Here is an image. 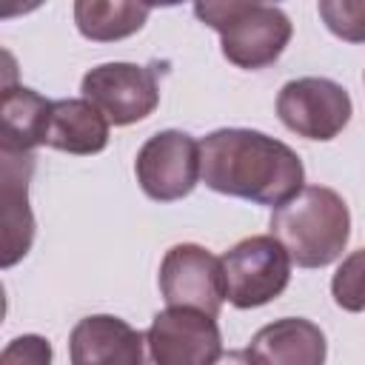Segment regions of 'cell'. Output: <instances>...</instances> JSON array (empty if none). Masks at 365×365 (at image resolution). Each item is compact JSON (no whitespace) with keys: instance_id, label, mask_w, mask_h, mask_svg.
I'll return each instance as SVG.
<instances>
[{"instance_id":"cell-18","label":"cell","mask_w":365,"mask_h":365,"mask_svg":"<svg viewBox=\"0 0 365 365\" xmlns=\"http://www.w3.org/2000/svg\"><path fill=\"white\" fill-rule=\"evenodd\" d=\"M51 342L40 334H23L14 336L3 354H0V365H51Z\"/></svg>"},{"instance_id":"cell-13","label":"cell","mask_w":365,"mask_h":365,"mask_svg":"<svg viewBox=\"0 0 365 365\" xmlns=\"http://www.w3.org/2000/svg\"><path fill=\"white\" fill-rule=\"evenodd\" d=\"M108 125L111 123L103 117V111L91 106L86 97L54 100L46 145L66 154H77V157L100 154L108 145Z\"/></svg>"},{"instance_id":"cell-9","label":"cell","mask_w":365,"mask_h":365,"mask_svg":"<svg viewBox=\"0 0 365 365\" xmlns=\"http://www.w3.org/2000/svg\"><path fill=\"white\" fill-rule=\"evenodd\" d=\"M83 97L103 111L114 125H131L145 120L160 106L157 71L137 63H103L86 71Z\"/></svg>"},{"instance_id":"cell-15","label":"cell","mask_w":365,"mask_h":365,"mask_svg":"<svg viewBox=\"0 0 365 365\" xmlns=\"http://www.w3.org/2000/svg\"><path fill=\"white\" fill-rule=\"evenodd\" d=\"M151 9L143 3L125 0H77L74 3V23L86 40L94 43H114L131 37L143 29Z\"/></svg>"},{"instance_id":"cell-3","label":"cell","mask_w":365,"mask_h":365,"mask_svg":"<svg viewBox=\"0 0 365 365\" xmlns=\"http://www.w3.org/2000/svg\"><path fill=\"white\" fill-rule=\"evenodd\" d=\"M194 14L220 34L222 57L248 71L271 66L294 34L288 14L265 3H197Z\"/></svg>"},{"instance_id":"cell-6","label":"cell","mask_w":365,"mask_h":365,"mask_svg":"<svg viewBox=\"0 0 365 365\" xmlns=\"http://www.w3.org/2000/svg\"><path fill=\"white\" fill-rule=\"evenodd\" d=\"M351 94L328 77H297L277 94V117L305 140H334L351 123Z\"/></svg>"},{"instance_id":"cell-19","label":"cell","mask_w":365,"mask_h":365,"mask_svg":"<svg viewBox=\"0 0 365 365\" xmlns=\"http://www.w3.org/2000/svg\"><path fill=\"white\" fill-rule=\"evenodd\" d=\"M214 365H251V359H248L245 351H228V354H222Z\"/></svg>"},{"instance_id":"cell-7","label":"cell","mask_w":365,"mask_h":365,"mask_svg":"<svg viewBox=\"0 0 365 365\" xmlns=\"http://www.w3.org/2000/svg\"><path fill=\"white\" fill-rule=\"evenodd\" d=\"M134 174L145 197L157 202L182 200L200 182V143L177 128L157 131L140 145Z\"/></svg>"},{"instance_id":"cell-11","label":"cell","mask_w":365,"mask_h":365,"mask_svg":"<svg viewBox=\"0 0 365 365\" xmlns=\"http://www.w3.org/2000/svg\"><path fill=\"white\" fill-rule=\"evenodd\" d=\"M143 331L111 314L83 317L68 336L71 365H140Z\"/></svg>"},{"instance_id":"cell-14","label":"cell","mask_w":365,"mask_h":365,"mask_svg":"<svg viewBox=\"0 0 365 365\" xmlns=\"http://www.w3.org/2000/svg\"><path fill=\"white\" fill-rule=\"evenodd\" d=\"M51 103L34 88L6 86L0 94V120H3V143L0 148L34 154L37 145H46Z\"/></svg>"},{"instance_id":"cell-16","label":"cell","mask_w":365,"mask_h":365,"mask_svg":"<svg viewBox=\"0 0 365 365\" xmlns=\"http://www.w3.org/2000/svg\"><path fill=\"white\" fill-rule=\"evenodd\" d=\"M331 297L342 311H351V314L365 311V248L351 251L339 262L331 279Z\"/></svg>"},{"instance_id":"cell-12","label":"cell","mask_w":365,"mask_h":365,"mask_svg":"<svg viewBox=\"0 0 365 365\" xmlns=\"http://www.w3.org/2000/svg\"><path fill=\"white\" fill-rule=\"evenodd\" d=\"M251 365H325L328 342L317 322L282 317L262 325L248 345Z\"/></svg>"},{"instance_id":"cell-4","label":"cell","mask_w":365,"mask_h":365,"mask_svg":"<svg viewBox=\"0 0 365 365\" xmlns=\"http://www.w3.org/2000/svg\"><path fill=\"white\" fill-rule=\"evenodd\" d=\"M225 299L234 308H259L277 299L291 282V257L271 234H254L222 257Z\"/></svg>"},{"instance_id":"cell-2","label":"cell","mask_w":365,"mask_h":365,"mask_svg":"<svg viewBox=\"0 0 365 365\" xmlns=\"http://www.w3.org/2000/svg\"><path fill=\"white\" fill-rule=\"evenodd\" d=\"M271 237L299 268L336 262L351 240V211L328 185H305L294 200L274 208Z\"/></svg>"},{"instance_id":"cell-10","label":"cell","mask_w":365,"mask_h":365,"mask_svg":"<svg viewBox=\"0 0 365 365\" xmlns=\"http://www.w3.org/2000/svg\"><path fill=\"white\" fill-rule=\"evenodd\" d=\"M34 154L0 148V197H3V257L0 265L20 262L34 242V214L29 208V180Z\"/></svg>"},{"instance_id":"cell-8","label":"cell","mask_w":365,"mask_h":365,"mask_svg":"<svg viewBox=\"0 0 365 365\" xmlns=\"http://www.w3.org/2000/svg\"><path fill=\"white\" fill-rule=\"evenodd\" d=\"M160 291L168 308H191L217 317L225 299L220 257L194 242L168 248L160 262Z\"/></svg>"},{"instance_id":"cell-17","label":"cell","mask_w":365,"mask_h":365,"mask_svg":"<svg viewBox=\"0 0 365 365\" xmlns=\"http://www.w3.org/2000/svg\"><path fill=\"white\" fill-rule=\"evenodd\" d=\"M317 11L339 40L365 43V0H319Z\"/></svg>"},{"instance_id":"cell-5","label":"cell","mask_w":365,"mask_h":365,"mask_svg":"<svg viewBox=\"0 0 365 365\" xmlns=\"http://www.w3.org/2000/svg\"><path fill=\"white\" fill-rule=\"evenodd\" d=\"M214 317L191 308H165L143 331L140 365H214L222 356Z\"/></svg>"},{"instance_id":"cell-1","label":"cell","mask_w":365,"mask_h":365,"mask_svg":"<svg viewBox=\"0 0 365 365\" xmlns=\"http://www.w3.org/2000/svg\"><path fill=\"white\" fill-rule=\"evenodd\" d=\"M200 180L225 197L279 208L305 185L299 154L254 128H217L200 140Z\"/></svg>"}]
</instances>
